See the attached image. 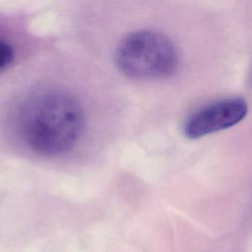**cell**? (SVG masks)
Listing matches in <instances>:
<instances>
[{"label":"cell","instance_id":"obj_1","mask_svg":"<svg viewBox=\"0 0 252 252\" xmlns=\"http://www.w3.org/2000/svg\"><path fill=\"white\" fill-rule=\"evenodd\" d=\"M12 129L20 142L41 156L70 151L85 128L83 108L70 94L42 89L25 96L12 113Z\"/></svg>","mask_w":252,"mask_h":252},{"label":"cell","instance_id":"obj_4","mask_svg":"<svg viewBox=\"0 0 252 252\" xmlns=\"http://www.w3.org/2000/svg\"><path fill=\"white\" fill-rule=\"evenodd\" d=\"M13 57L14 52L12 47L8 43L0 40V71L10 65Z\"/></svg>","mask_w":252,"mask_h":252},{"label":"cell","instance_id":"obj_2","mask_svg":"<svg viewBox=\"0 0 252 252\" xmlns=\"http://www.w3.org/2000/svg\"><path fill=\"white\" fill-rule=\"evenodd\" d=\"M115 64L125 76L139 80L171 76L178 66V53L171 40L159 32L139 30L117 44Z\"/></svg>","mask_w":252,"mask_h":252},{"label":"cell","instance_id":"obj_3","mask_svg":"<svg viewBox=\"0 0 252 252\" xmlns=\"http://www.w3.org/2000/svg\"><path fill=\"white\" fill-rule=\"evenodd\" d=\"M248 106L241 97L223 98L207 104L191 115L183 124V134L194 140L228 129L246 116Z\"/></svg>","mask_w":252,"mask_h":252}]
</instances>
